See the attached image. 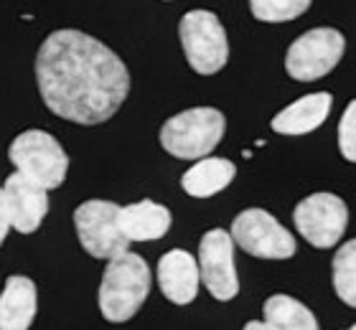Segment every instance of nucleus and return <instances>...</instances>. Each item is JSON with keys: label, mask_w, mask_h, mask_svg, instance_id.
<instances>
[{"label": "nucleus", "mask_w": 356, "mask_h": 330, "mask_svg": "<svg viewBox=\"0 0 356 330\" xmlns=\"http://www.w3.org/2000/svg\"><path fill=\"white\" fill-rule=\"evenodd\" d=\"M36 81L46 107L76 125L107 122L130 94L125 61L76 28L54 31L41 44Z\"/></svg>", "instance_id": "1"}, {"label": "nucleus", "mask_w": 356, "mask_h": 330, "mask_svg": "<svg viewBox=\"0 0 356 330\" xmlns=\"http://www.w3.org/2000/svg\"><path fill=\"white\" fill-rule=\"evenodd\" d=\"M150 292V270L140 254L125 251L110 259L99 282V310L110 323H125L143 308Z\"/></svg>", "instance_id": "2"}, {"label": "nucleus", "mask_w": 356, "mask_h": 330, "mask_svg": "<svg viewBox=\"0 0 356 330\" xmlns=\"http://www.w3.org/2000/svg\"><path fill=\"white\" fill-rule=\"evenodd\" d=\"M224 130L227 119L222 112L214 107H193L165 119L161 127V145L173 158L201 160L222 142Z\"/></svg>", "instance_id": "3"}, {"label": "nucleus", "mask_w": 356, "mask_h": 330, "mask_svg": "<svg viewBox=\"0 0 356 330\" xmlns=\"http://www.w3.org/2000/svg\"><path fill=\"white\" fill-rule=\"evenodd\" d=\"M8 158L15 165V173L33 181L36 185L51 191L67 181L69 155L61 142L44 130H26L10 142Z\"/></svg>", "instance_id": "4"}, {"label": "nucleus", "mask_w": 356, "mask_h": 330, "mask_svg": "<svg viewBox=\"0 0 356 330\" xmlns=\"http://www.w3.org/2000/svg\"><path fill=\"white\" fill-rule=\"evenodd\" d=\"M186 61L201 76L222 72L229 61V41L222 21L211 10H188L178 23Z\"/></svg>", "instance_id": "5"}, {"label": "nucleus", "mask_w": 356, "mask_h": 330, "mask_svg": "<svg viewBox=\"0 0 356 330\" xmlns=\"http://www.w3.org/2000/svg\"><path fill=\"white\" fill-rule=\"evenodd\" d=\"M120 206L112 201H84L74 211V229L79 244L89 257L95 259H115L125 254L127 242L118 224Z\"/></svg>", "instance_id": "6"}, {"label": "nucleus", "mask_w": 356, "mask_h": 330, "mask_svg": "<svg viewBox=\"0 0 356 330\" xmlns=\"http://www.w3.org/2000/svg\"><path fill=\"white\" fill-rule=\"evenodd\" d=\"M232 242L247 254L260 259H290L296 254V239L273 213L247 208L232 221Z\"/></svg>", "instance_id": "7"}, {"label": "nucleus", "mask_w": 356, "mask_h": 330, "mask_svg": "<svg viewBox=\"0 0 356 330\" xmlns=\"http://www.w3.org/2000/svg\"><path fill=\"white\" fill-rule=\"evenodd\" d=\"M346 41L336 28L305 31L285 53V72L296 81H316L326 76L343 56Z\"/></svg>", "instance_id": "8"}, {"label": "nucleus", "mask_w": 356, "mask_h": 330, "mask_svg": "<svg viewBox=\"0 0 356 330\" xmlns=\"http://www.w3.org/2000/svg\"><path fill=\"white\" fill-rule=\"evenodd\" d=\"M293 219L305 242L316 249H331L346 231L349 208L334 193H313L296 206Z\"/></svg>", "instance_id": "9"}, {"label": "nucleus", "mask_w": 356, "mask_h": 330, "mask_svg": "<svg viewBox=\"0 0 356 330\" xmlns=\"http://www.w3.org/2000/svg\"><path fill=\"white\" fill-rule=\"evenodd\" d=\"M199 274L214 300L229 302L237 297L239 277L234 270V242H232L229 231L211 229L201 236Z\"/></svg>", "instance_id": "10"}, {"label": "nucleus", "mask_w": 356, "mask_h": 330, "mask_svg": "<svg viewBox=\"0 0 356 330\" xmlns=\"http://www.w3.org/2000/svg\"><path fill=\"white\" fill-rule=\"evenodd\" d=\"M8 213H10V226L18 234H33L44 224L49 213V191L36 185L33 181L23 178L21 173L6 178L3 183Z\"/></svg>", "instance_id": "11"}, {"label": "nucleus", "mask_w": 356, "mask_h": 330, "mask_svg": "<svg viewBox=\"0 0 356 330\" xmlns=\"http://www.w3.org/2000/svg\"><path fill=\"white\" fill-rule=\"evenodd\" d=\"M158 285L173 305H188L196 300L201 285L199 262L184 249H171L158 262Z\"/></svg>", "instance_id": "12"}, {"label": "nucleus", "mask_w": 356, "mask_h": 330, "mask_svg": "<svg viewBox=\"0 0 356 330\" xmlns=\"http://www.w3.org/2000/svg\"><path fill=\"white\" fill-rule=\"evenodd\" d=\"M171 211L156 201H140V204L120 206L118 224L127 242H156L168 234L171 229Z\"/></svg>", "instance_id": "13"}, {"label": "nucleus", "mask_w": 356, "mask_h": 330, "mask_svg": "<svg viewBox=\"0 0 356 330\" xmlns=\"http://www.w3.org/2000/svg\"><path fill=\"white\" fill-rule=\"evenodd\" d=\"M334 97L328 92H313V94L300 97L298 102L288 104L282 112H277L270 122L277 135H305L313 132L326 122L328 112H331Z\"/></svg>", "instance_id": "14"}, {"label": "nucleus", "mask_w": 356, "mask_h": 330, "mask_svg": "<svg viewBox=\"0 0 356 330\" xmlns=\"http://www.w3.org/2000/svg\"><path fill=\"white\" fill-rule=\"evenodd\" d=\"M36 305V285L23 274H10L0 292V330H29Z\"/></svg>", "instance_id": "15"}, {"label": "nucleus", "mask_w": 356, "mask_h": 330, "mask_svg": "<svg viewBox=\"0 0 356 330\" xmlns=\"http://www.w3.org/2000/svg\"><path fill=\"white\" fill-rule=\"evenodd\" d=\"M237 168L227 158H201L181 178V188L193 198H209L224 191L234 181Z\"/></svg>", "instance_id": "16"}, {"label": "nucleus", "mask_w": 356, "mask_h": 330, "mask_svg": "<svg viewBox=\"0 0 356 330\" xmlns=\"http://www.w3.org/2000/svg\"><path fill=\"white\" fill-rule=\"evenodd\" d=\"M262 315H265L262 323L270 325L273 330H318V323L311 310L288 295L267 297Z\"/></svg>", "instance_id": "17"}, {"label": "nucleus", "mask_w": 356, "mask_h": 330, "mask_svg": "<svg viewBox=\"0 0 356 330\" xmlns=\"http://www.w3.org/2000/svg\"><path fill=\"white\" fill-rule=\"evenodd\" d=\"M334 290L339 300L356 308V239L346 242L334 254Z\"/></svg>", "instance_id": "18"}, {"label": "nucleus", "mask_w": 356, "mask_h": 330, "mask_svg": "<svg viewBox=\"0 0 356 330\" xmlns=\"http://www.w3.org/2000/svg\"><path fill=\"white\" fill-rule=\"evenodd\" d=\"M313 0H250V10L262 23L296 21L311 8Z\"/></svg>", "instance_id": "19"}, {"label": "nucleus", "mask_w": 356, "mask_h": 330, "mask_svg": "<svg viewBox=\"0 0 356 330\" xmlns=\"http://www.w3.org/2000/svg\"><path fill=\"white\" fill-rule=\"evenodd\" d=\"M339 147L346 160L356 163V99L349 102L341 122H339Z\"/></svg>", "instance_id": "20"}, {"label": "nucleus", "mask_w": 356, "mask_h": 330, "mask_svg": "<svg viewBox=\"0 0 356 330\" xmlns=\"http://www.w3.org/2000/svg\"><path fill=\"white\" fill-rule=\"evenodd\" d=\"M10 213H8V206H6V196H3V188H0V244L6 242L8 231H10Z\"/></svg>", "instance_id": "21"}, {"label": "nucleus", "mask_w": 356, "mask_h": 330, "mask_svg": "<svg viewBox=\"0 0 356 330\" xmlns=\"http://www.w3.org/2000/svg\"><path fill=\"white\" fill-rule=\"evenodd\" d=\"M245 330H273L270 325H265L262 320H250V323L245 325Z\"/></svg>", "instance_id": "22"}, {"label": "nucleus", "mask_w": 356, "mask_h": 330, "mask_svg": "<svg viewBox=\"0 0 356 330\" xmlns=\"http://www.w3.org/2000/svg\"><path fill=\"white\" fill-rule=\"evenodd\" d=\"M346 330H356V325H351V328H346Z\"/></svg>", "instance_id": "23"}]
</instances>
